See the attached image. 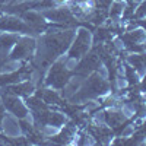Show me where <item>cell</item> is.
<instances>
[{"label":"cell","instance_id":"cell-4","mask_svg":"<svg viewBox=\"0 0 146 146\" xmlns=\"http://www.w3.org/2000/svg\"><path fill=\"white\" fill-rule=\"evenodd\" d=\"M0 31H7V32H28L31 31L29 27L23 21H21L18 16L9 15L0 18Z\"/></svg>","mask_w":146,"mask_h":146},{"label":"cell","instance_id":"cell-3","mask_svg":"<svg viewBox=\"0 0 146 146\" xmlns=\"http://www.w3.org/2000/svg\"><path fill=\"white\" fill-rule=\"evenodd\" d=\"M13 50L10 53V58L12 60H22V58H28L31 57V54L35 50V41L32 38H19L16 41V44L12 47Z\"/></svg>","mask_w":146,"mask_h":146},{"label":"cell","instance_id":"cell-9","mask_svg":"<svg viewBox=\"0 0 146 146\" xmlns=\"http://www.w3.org/2000/svg\"><path fill=\"white\" fill-rule=\"evenodd\" d=\"M105 118H107V123L111 126V127H118L124 123L126 120V115L120 111H108L105 114Z\"/></svg>","mask_w":146,"mask_h":146},{"label":"cell","instance_id":"cell-11","mask_svg":"<svg viewBox=\"0 0 146 146\" xmlns=\"http://www.w3.org/2000/svg\"><path fill=\"white\" fill-rule=\"evenodd\" d=\"M123 12H124V5L120 3V2H115V3L111 5L110 16H111V18H117V16H120V15H123Z\"/></svg>","mask_w":146,"mask_h":146},{"label":"cell","instance_id":"cell-13","mask_svg":"<svg viewBox=\"0 0 146 146\" xmlns=\"http://www.w3.org/2000/svg\"><path fill=\"white\" fill-rule=\"evenodd\" d=\"M3 118V105H2V101H0V120Z\"/></svg>","mask_w":146,"mask_h":146},{"label":"cell","instance_id":"cell-6","mask_svg":"<svg viewBox=\"0 0 146 146\" xmlns=\"http://www.w3.org/2000/svg\"><path fill=\"white\" fill-rule=\"evenodd\" d=\"M42 16L53 21V22H58V23H70L73 21L72 10L66 9V7H56V9L51 7V9H48Z\"/></svg>","mask_w":146,"mask_h":146},{"label":"cell","instance_id":"cell-5","mask_svg":"<svg viewBox=\"0 0 146 146\" xmlns=\"http://www.w3.org/2000/svg\"><path fill=\"white\" fill-rule=\"evenodd\" d=\"M3 104H5V107L9 110V111L13 115H16V117H27V114H28L27 105L18 98V95L7 94V96L3 100Z\"/></svg>","mask_w":146,"mask_h":146},{"label":"cell","instance_id":"cell-2","mask_svg":"<svg viewBox=\"0 0 146 146\" xmlns=\"http://www.w3.org/2000/svg\"><path fill=\"white\" fill-rule=\"evenodd\" d=\"M69 80V69L66 67V63H63L62 60L53 63V66L48 70L47 75V85L53 86L56 89L63 88Z\"/></svg>","mask_w":146,"mask_h":146},{"label":"cell","instance_id":"cell-8","mask_svg":"<svg viewBox=\"0 0 146 146\" xmlns=\"http://www.w3.org/2000/svg\"><path fill=\"white\" fill-rule=\"evenodd\" d=\"M23 22L31 31H42L45 28V18L38 12H27L23 13Z\"/></svg>","mask_w":146,"mask_h":146},{"label":"cell","instance_id":"cell-12","mask_svg":"<svg viewBox=\"0 0 146 146\" xmlns=\"http://www.w3.org/2000/svg\"><path fill=\"white\" fill-rule=\"evenodd\" d=\"M53 3H56V5H66V3H69V0H53Z\"/></svg>","mask_w":146,"mask_h":146},{"label":"cell","instance_id":"cell-7","mask_svg":"<svg viewBox=\"0 0 146 146\" xmlns=\"http://www.w3.org/2000/svg\"><path fill=\"white\" fill-rule=\"evenodd\" d=\"M100 63H101V58L100 56H96L95 53L92 54H88V56H83L82 62L79 63L78 66V72L80 75H89L92 70H95L96 67H100Z\"/></svg>","mask_w":146,"mask_h":146},{"label":"cell","instance_id":"cell-10","mask_svg":"<svg viewBox=\"0 0 146 146\" xmlns=\"http://www.w3.org/2000/svg\"><path fill=\"white\" fill-rule=\"evenodd\" d=\"M129 63L133 66L135 70H139L140 75L143 73V56L142 54H131L129 57Z\"/></svg>","mask_w":146,"mask_h":146},{"label":"cell","instance_id":"cell-1","mask_svg":"<svg viewBox=\"0 0 146 146\" xmlns=\"http://www.w3.org/2000/svg\"><path fill=\"white\" fill-rule=\"evenodd\" d=\"M92 42V36L89 34V31H86L85 28H80L76 34L75 41L72 42L70 50H69V58L72 60H78L80 57H83L85 54L88 53L89 47Z\"/></svg>","mask_w":146,"mask_h":146}]
</instances>
